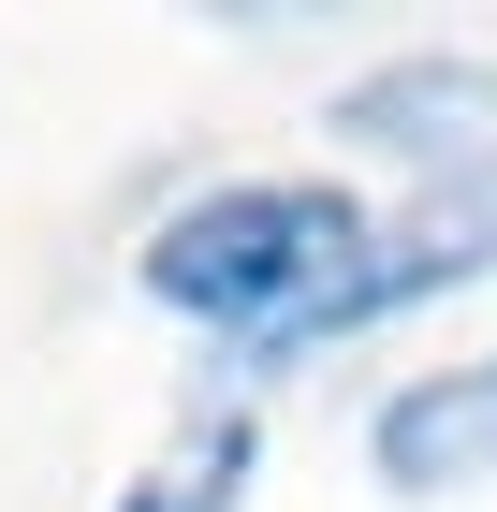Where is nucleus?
I'll return each mask as SVG.
<instances>
[{
    "label": "nucleus",
    "instance_id": "3",
    "mask_svg": "<svg viewBox=\"0 0 497 512\" xmlns=\"http://www.w3.org/2000/svg\"><path fill=\"white\" fill-rule=\"evenodd\" d=\"M337 132L366 161H410V176H454V161H497V59L439 44V59H381V74L337 88Z\"/></svg>",
    "mask_w": 497,
    "mask_h": 512
},
{
    "label": "nucleus",
    "instance_id": "1",
    "mask_svg": "<svg viewBox=\"0 0 497 512\" xmlns=\"http://www.w3.org/2000/svg\"><path fill=\"white\" fill-rule=\"evenodd\" d=\"M351 249H366V205H351L337 176H220V191H191L176 220H147L132 278H147V308L234 337V366H264L351 278Z\"/></svg>",
    "mask_w": 497,
    "mask_h": 512
},
{
    "label": "nucleus",
    "instance_id": "5",
    "mask_svg": "<svg viewBox=\"0 0 497 512\" xmlns=\"http://www.w3.org/2000/svg\"><path fill=\"white\" fill-rule=\"evenodd\" d=\"M249 454H264V439H249V410L220 395V410H191L147 469L117 483V512H234V498H249Z\"/></svg>",
    "mask_w": 497,
    "mask_h": 512
},
{
    "label": "nucleus",
    "instance_id": "2",
    "mask_svg": "<svg viewBox=\"0 0 497 512\" xmlns=\"http://www.w3.org/2000/svg\"><path fill=\"white\" fill-rule=\"evenodd\" d=\"M468 278H497V161H454V176H424L395 220H366L351 278L293 322V337H278L264 366L337 352V337H366V322H395V308H439V293H468ZM264 366H234V381H264Z\"/></svg>",
    "mask_w": 497,
    "mask_h": 512
},
{
    "label": "nucleus",
    "instance_id": "4",
    "mask_svg": "<svg viewBox=\"0 0 497 512\" xmlns=\"http://www.w3.org/2000/svg\"><path fill=\"white\" fill-rule=\"evenodd\" d=\"M366 469H381V498H483L497 483V352L395 381L366 410Z\"/></svg>",
    "mask_w": 497,
    "mask_h": 512
}]
</instances>
